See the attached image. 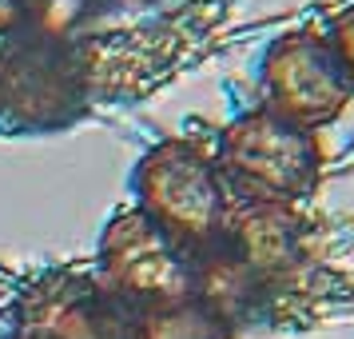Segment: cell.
<instances>
[{"label": "cell", "instance_id": "6da1fadb", "mask_svg": "<svg viewBox=\"0 0 354 339\" xmlns=\"http://www.w3.org/2000/svg\"><path fill=\"white\" fill-rule=\"evenodd\" d=\"M64 0H20L0 20V136H52L92 104L88 56L60 20Z\"/></svg>", "mask_w": 354, "mask_h": 339}, {"label": "cell", "instance_id": "7a4b0ae2", "mask_svg": "<svg viewBox=\"0 0 354 339\" xmlns=\"http://www.w3.org/2000/svg\"><path fill=\"white\" fill-rule=\"evenodd\" d=\"M303 256L306 224L299 208L235 200L223 236L199 256V295L239 323L251 307L287 288L303 268Z\"/></svg>", "mask_w": 354, "mask_h": 339}, {"label": "cell", "instance_id": "3957f363", "mask_svg": "<svg viewBox=\"0 0 354 339\" xmlns=\"http://www.w3.org/2000/svg\"><path fill=\"white\" fill-rule=\"evenodd\" d=\"M215 164L231 184L235 200H259V204H306L322 180L319 132L295 124L271 108H251L235 116L219 140H215Z\"/></svg>", "mask_w": 354, "mask_h": 339}, {"label": "cell", "instance_id": "277c9868", "mask_svg": "<svg viewBox=\"0 0 354 339\" xmlns=\"http://www.w3.org/2000/svg\"><path fill=\"white\" fill-rule=\"evenodd\" d=\"M131 200L187 252L203 256L223 236L235 211V192L219 164L195 140H160L140 156L131 172Z\"/></svg>", "mask_w": 354, "mask_h": 339}, {"label": "cell", "instance_id": "5b68a950", "mask_svg": "<svg viewBox=\"0 0 354 339\" xmlns=\"http://www.w3.org/2000/svg\"><path fill=\"white\" fill-rule=\"evenodd\" d=\"M96 272L136 311L171 304V299L199 291V256L187 252L176 236H167L136 204L120 208L104 224Z\"/></svg>", "mask_w": 354, "mask_h": 339}, {"label": "cell", "instance_id": "8992f818", "mask_svg": "<svg viewBox=\"0 0 354 339\" xmlns=\"http://www.w3.org/2000/svg\"><path fill=\"white\" fill-rule=\"evenodd\" d=\"M140 311L100 272L52 268L20 291L8 339H136Z\"/></svg>", "mask_w": 354, "mask_h": 339}, {"label": "cell", "instance_id": "52a82bcc", "mask_svg": "<svg viewBox=\"0 0 354 339\" xmlns=\"http://www.w3.org/2000/svg\"><path fill=\"white\" fill-rule=\"evenodd\" d=\"M259 96L263 108L322 132L351 108L354 88L342 76L326 36L319 28H295L274 36L259 56Z\"/></svg>", "mask_w": 354, "mask_h": 339}, {"label": "cell", "instance_id": "ba28073f", "mask_svg": "<svg viewBox=\"0 0 354 339\" xmlns=\"http://www.w3.org/2000/svg\"><path fill=\"white\" fill-rule=\"evenodd\" d=\"M239 323L207 295H183L171 304L144 307L136 339H235Z\"/></svg>", "mask_w": 354, "mask_h": 339}, {"label": "cell", "instance_id": "9c48e42d", "mask_svg": "<svg viewBox=\"0 0 354 339\" xmlns=\"http://www.w3.org/2000/svg\"><path fill=\"white\" fill-rule=\"evenodd\" d=\"M322 36H326V44H330V52H335L342 76H346V80H351V88H354V4L338 8Z\"/></svg>", "mask_w": 354, "mask_h": 339}, {"label": "cell", "instance_id": "30bf717a", "mask_svg": "<svg viewBox=\"0 0 354 339\" xmlns=\"http://www.w3.org/2000/svg\"><path fill=\"white\" fill-rule=\"evenodd\" d=\"M104 8H124V12H136V8H156L160 0H96Z\"/></svg>", "mask_w": 354, "mask_h": 339}, {"label": "cell", "instance_id": "8fae6325", "mask_svg": "<svg viewBox=\"0 0 354 339\" xmlns=\"http://www.w3.org/2000/svg\"><path fill=\"white\" fill-rule=\"evenodd\" d=\"M17 4H20V0H0V20L8 17V12H12V8H17Z\"/></svg>", "mask_w": 354, "mask_h": 339}]
</instances>
